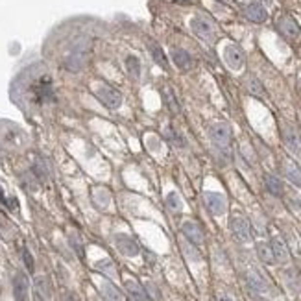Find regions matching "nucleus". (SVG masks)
<instances>
[{
  "label": "nucleus",
  "mask_w": 301,
  "mask_h": 301,
  "mask_svg": "<svg viewBox=\"0 0 301 301\" xmlns=\"http://www.w3.org/2000/svg\"><path fill=\"white\" fill-rule=\"evenodd\" d=\"M246 17L253 21V22H262L266 19V11H264V8L260 4H250L246 8Z\"/></svg>",
  "instance_id": "f3484780"
},
{
  "label": "nucleus",
  "mask_w": 301,
  "mask_h": 301,
  "mask_svg": "<svg viewBox=\"0 0 301 301\" xmlns=\"http://www.w3.org/2000/svg\"><path fill=\"white\" fill-rule=\"evenodd\" d=\"M246 89L253 94V96H259V98H266V91H264V87L260 84L257 78H253L250 76L248 80H246Z\"/></svg>",
  "instance_id": "aec40b11"
},
{
  "label": "nucleus",
  "mask_w": 301,
  "mask_h": 301,
  "mask_svg": "<svg viewBox=\"0 0 301 301\" xmlns=\"http://www.w3.org/2000/svg\"><path fill=\"white\" fill-rule=\"evenodd\" d=\"M22 259H24V262H26L28 272H34V259H32V255H30V251L28 250H22Z\"/></svg>",
  "instance_id": "c85d7f7f"
},
{
  "label": "nucleus",
  "mask_w": 301,
  "mask_h": 301,
  "mask_svg": "<svg viewBox=\"0 0 301 301\" xmlns=\"http://www.w3.org/2000/svg\"><path fill=\"white\" fill-rule=\"evenodd\" d=\"M248 284H250L251 288L255 290V292H260V294H264L268 290V283H266V279L262 277V274H259L257 270H248Z\"/></svg>",
  "instance_id": "4468645a"
},
{
  "label": "nucleus",
  "mask_w": 301,
  "mask_h": 301,
  "mask_svg": "<svg viewBox=\"0 0 301 301\" xmlns=\"http://www.w3.org/2000/svg\"><path fill=\"white\" fill-rule=\"evenodd\" d=\"M209 137L216 148L226 150L227 146L231 144V128L226 122H216V124H213L209 128Z\"/></svg>",
  "instance_id": "f03ea898"
},
{
  "label": "nucleus",
  "mask_w": 301,
  "mask_h": 301,
  "mask_svg": "<svg viewBox=\"0 0 301 301\" xmlns=\"http://www.w3.org/2000/svg\"><path fill=\"white\" fill-rule=\"evenodd\" d=\"M165 137H167V141L170 142V144H174L176 148H183L185 146V139L177 133L174 128H167V129H165Z\"/></svg>",
  "instance_id": "b1692460"
},
{
  "label": "nucleus",
  "mask_w": 301,
  "mask_h": 301,
  "mask_svg": "<svg viewBox=\"0 0 301 301\" xmlns=\"http://www.w3.org/2000/svg\"><path fill=\"white\" fill-rule=\"evenodd\" d=\"M284 279H286V284L292 292H300L301 290V277L298 276L296 270H286L284 272Z\"/></svg>",
  "instance_id": "5701e85b"
},
{
  "label": "nucleus",
  "mask_w": 301,
  "mask_h": 301,
  "mask_svg": "<svg viewBox=\"0 0 301 301\" xmlns=\"http://www.w3.org/2000/svg\"><path fill=\"white\" fill-rule=\"evenodd\" d=\"M94 94L98 96V100L108 109H118L122 106V94L117 89L109 87V85H98V87H94Z\"/></svg>",
  "instance_id": "f257e3e1"
},
{
  "label": "nucleus",
  "mask_w": 301,
  "mask_h": 301,
  "mask_svg": "<svg viewBox=\"0 0 301 301\" xmlns=\"http://www.w3.org/2000/svg\"><path fill=\"white\" fill-rule=\"evenodd\" d=\"M172 59L177 65V68H181V70H191L194 67V59L191 58V54L187 50H181V48L172 50Z\"/></svg>",
  "instance_id": "ddd939ff"
},
{
  "label": "nucleus",
  "mask_w": 301,
  "mask_h": 301,
  "mask_svg": "<svg viewBox=\"0 0 301 301\" xmlns=\"http://www.w3.org/2000/svg\"><path fill=\"white\" fill-rule=\"evenodd\" d=\"M203 201H205V207L209 209L211 215L220 216L227 211V201L222 194L218 193H205L203 194Z\"/></svg>",
  "instance_id": "39448f33"
},
{
  "label": "nucleus",
  "mask_w": 301,
  "mask_h": 301,
  "mask_svg": "<svg viewBox=\"0 0 301 301\" xmlns=\"http://www.w3.org/2000/svg\"><path fill=\"white\" fill-rule=\"evenodd\" d=\"M13 294L17 301H26L28 300V279L24 274H17L13 279Z\"/></svg>",
  "instance_id": "2eb2a0df"
},
{
  "label": "nucleus",
  "mask_w": 301,
  "mask_h": 301,
  "mask_svg": "<svg viewBox=\"0 0 301 301\" xmlns=\"http://www.w3.org/2000/svg\"><path fill=\"white\" fill-rule=\"evenodd\" d=\"M283 142L284 146L288 148V150L296 153V155H301V133L298 128H294V126L286 124L283 128Z\"/></svg>",
  "instance_id": "20e7f679"
},
{
  "label": "nucleus",
  "mask_w": 301,
  "mask_h": 301,
  "mask_svg": "<svg viewBox=\"0 0 301 301\" xmlns=\"http://www.w3.org/2000/svg\"><path fill=\"white\" fill-rule=\"evenodd\" d=\"M163 98H165V104H167L168 111L172 113V115H179L181 113V108H179V104L176 100V94L172 89H165L163 91Z\"/></svg>",
  "instance_id": "a211bd4d"
},
{
  "label": "nucleus",
  "mask_w": 301,
  "mask_h": 301,
  "mask_svg": "<svg viewBox=\"0 0 301 301\" xmlns=\"http://www.w3.org/2000/svg\"><path fill=\"white\" fill-rule=\"evenodd\" d=\"M284 176L290 179V183H294L296 187H301V168L292 163V161H284Z\"/></svg>",
  "instance_id": "dca6fc26"
},
{
  "label": "nucleus",
  "mask_w": 301,
  "mask_h": 301,
  "mask_svg": "<svg viewBox=\"0 0 301 301\" xmlns=\"http://www.w3.org/2000/svg\"><path fill=\"white\" fill-rule=\"evenodd\" d=\"M167 207H168V211H172V213H179V211H181L183 203H181V198L177 196V193H170L167 196Z\"/></svg>",
  "instance_id": "393cba45"
},
{
  "label": "nucleus",
  "mask_w": 301,
  "mask_h": 301,
  "mask_svg": "<svg viewBox=\"0 0 301 301\" xmlns=\"http://www.w3.org/2000/svg\"><path fill=\"white\" fill-rule=\"evenodd\" d=\"M126 68H128V72L133 78H139V74H141V65H139V59L137 58L126 59Z\"/></svg>",
  "instance_id": "bb28decb"
},
{
  "label": "nucleus",
  "mask_w": 301,
  "mask_h": 301,
  "mask_svg": "<svg viewBox=\"0 0 301 301\" xmlns=\"http://www.w3.org/2000/svg\"><path fill=\"white\" fill-rule=\"evenodd\" d=\"M264 185H266L268 193L274 196H283V183L281 179H277L276 176H264Z\"/></svg>",
  "instance_id": "4be33fe9"
},
{
  "label": "nucleus",
  "mask_w": 301,
  "mask_h": 301,
  "mask_svg": "<svg viewBox=\"0 0 301 301\" xmlns=\"http://www.w3.org/2000/svg\"><path fill=\"white\" fill-rule=\"evenodd\" d=\"M229 227H231V233L238 242H250L251 240V227L246 218L233 216L229 222Z\"/></svg>",
  "instance_id": "7ed1b4c3"
},
{
  "label": "nucleus",
  "mask_w": 301,
  "mask_h": 301,
  "mask_svg": "<svg viewBox=\"0 0 301 301\" xmlns=\"http://www.w3.org/2000/svg\"><path fill=\"white\" fill-rule=\"evenodd\" d=\"M115 244H117V250L122 253V255H128V257H135L139 253V246L135 242L131 236L128 235H117L115 236Z\"/></svg>",
  "instance_id": "9d476101"
},
{
  "label": "nucleus",
  "mask_w": 301,
  "mask_h": 301,
  "mask_svg": "<svg viewBox=\"0 0 301 301\" xmlns=\"http://www.w3.org/2000/svg\"><path fill=\"white\" fill-rule=\"evenodd\" d=\"M257 255H259V259L262 260V262H266V264H274V262H276V257H274L272 246L266 244V242L257 244Z\"/></svg>",
  "instance_id": "6ab92c4d"
},
{
  "label": "nucleus",
  "mask_w": 301,
  "mask_h": 301,
  "mask_svg": "<svg viewBox=\"0 0 301 301\" xmlns=\"http://www.w3.org/2000/svg\"><path fill=\"white\" fill-rule=\"evenodd\" d=\"M102 294H104V298H106L108 301H122L124 300L122 292H120L113 283H104V286H102Z\"/></svg>",
  "instance_id": "412c9836"
},
{
  "label": "nucleus",
  "mask_w": 301,
  "mask_h": 301,
  "mask_svg": "<svg viewBox=\"0 0 301 301\" xmlns=\"http://www.w3.org/2000/svg\"><path fill=\"white\" fill-rule=\"evenodd\" d=\"M96 266H98V270H102V272H106V274H108L109 277L117 276V274H115V266L111 264V260H102V262H98Z\"/></svg>",
  "instance_id": "cd10ccee"
},
{
  "label": "nucleus",
  "mask_w": 301,
  "mask_h": 301,
  "mask_svg": "<svg viewBox=\"0 0 301 301\" xmlns=\"http://www.w3.org/2000/svg\"><path fill=\"white\" fill-rule=\"evenodd\" d=\"M224 58H226V63L233 70H240L244 67V63H246V56H244L242 48L236 46V44H227L226 52H224Z\"/></svg>",
  "instance_id": "6e6552de"
},
{
  "label": "nucleus",
  "mask_w": 301,
  "mask_h": 301,
  "mask_svg": "<svg viewBox=\"0 0 301 301\" xmlns=\"http://www.w3.org/2000/svg\"><path fill=\"white\" fill-rule=\"evenodd\" d=\"M35 301H43L41 298H39V294H37V296H35Z\"/></svg>",
  "instance_id": "7c9ffc66"
},
{
  "label": "nucleus",
  "mask_w": 301,
  "mask_h": 301,
  "mask_svg": "<svg viewBox=\"0 0 301 301\" xmlns=\"http://www.w3.org/2000/svg\"><path fill=\"white\" fill-rule=\"evenodd\" d=\"M181 231H183V235L187 236V240L191 244H194V246H201L203 244V229H201L200 224L189 220V222H185L183 226H181Z\"/></svg>",
  "instance_id": "1a4fd4ad"
},
{
  "label": "nucleus",
  "mask_w": 301,
  "mask_h": 301,
  "mask_svg": "<svg viewBox=\"0 0 301 301\" xmlns=\"http://www.w3.org/2000/svg\"><path fill=\"white\" fill-rule=\"evenodd\" d=\"M216 301H235L229 294H226V292H218L216 294Z\"/></svg>",
  "instance_id": "c756f323"
},
{
  "label": "nucleus",
  "mask_w": 301,
  "mask_h": 301,
  "mask_svg": "<svg viewBox=\"0 0 301 301\" xmlns=\"http://www.w3.org/2000/svg\"><path fill=\"white\" fill-rule=\"evenodd\" d=\"M191 28H193V32L200 39H203V41H215V26L211 24L207 19L203 17H196L191 21Z\"/></svg>",
  "instance_id": "0eeeda50"
},
{
  "label": "nucleus",
  "mask_w": 301,
  "mask_h": 301,
  "mask_svg": "<svg viewBox=\"0 0 301 301\" xmlns=\"http://www.w3.org/2000/svg\"><path fill=\"white\" fill-rule=\"evenodd\" d=\"M277 30H279L286 39H290V41H298L301 37V30H300V26H298V22H296L292 17H288V15L279 17V21H277Z\"/></svg>",
  "instance_id": "423d86ee"
},
{
  "label": "nucleus",
  "mask_w": 301,
  "mask_h": 301,
  "mask_svg": "<svg viewBox=\"0 0 301 301\" xmlns=\"http://www.w3.org/2000/svg\"><path fill=\"white\" fill-rule=\"evenodd\" d=\"M272 251H274V257H276V262H286L288 257H290V253H288V248H286V244L281 236H274L272 238Z\"/></svg>",
  "instance_id": "9b49d317"
},
{
  "label": "nucleus",
  "mask_w": 301,
  "mask_h": 301,
  "mask_svg": "<svg viewBox=\"0 0 301 301\" xmlns=\"http://www.w3.org/2000/svg\"><path fill=\"white\" fill-rule=\"evenodd\" d=\"M124 286L133 301H150V296H148V292L142 288V284H139L137 281H133V279H128L124 283Z\"/></svg>",
  "instance_id": "f8f14e48"
},
{
  "label": "nucleus",
  "mask_w": 301,
  "mask_h": 301,
  "mask_svg": "<svg viewBox=\"0 0 301 301\" xmlns=\"http://www.w3.org/2000/svg\"><path fill=\"white\" fill-rule=\"evenodd\" d=\"M150 50H151V56H153V59L159 63L163 68H167L168 70V61L167 58H165V54H163V50H161L157 44H150Z\"/></svg>",
  "instance_id": "a878e982"
}]
</instances>
